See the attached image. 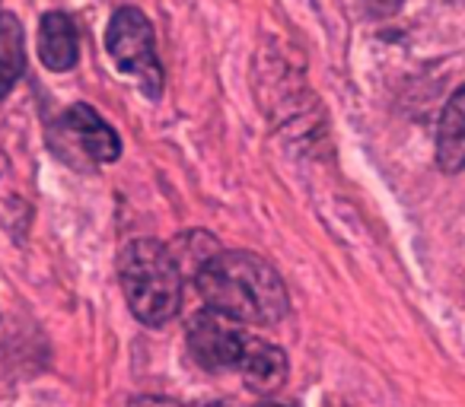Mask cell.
I'll return each instance as SVG.
<instances>
[{
  "mask_svg": "<svg viewBox=\"0 0 465 407\" xmlns=\"http://www.w3.org/2000/svg\"><path fill=\"white\" fill-rule=\"evenodd\" d=\"M207 309L240 325H278L291 309V296L278 267L255 252H217L194 274Z\"/></svg>",
  "mask_w": 465,
  "mask_h": 407,
  "instance_id": "6da1fadb",
  "label": "cell"
},
{
  "mask_svg": "<svg viewBox=\"0 0 465 407\" xmlns=\"http://www.w3.org/2000/svg\"><path fill=\"white\" fill-rule=\"evenodd\" d=\"M118 280L141 325L163 328L179 315L182 267L169 246L156 239H131L118 255Z\"/></svg>",
  "mask_w": 465,
  "mask_h": 407,
  "instance_id": "7a4b0ae2",
  "label": "cell"
},
{
  "mask_svg": "<svg viewBox=\"0 0 465 407\" xmlns=\"http://www.w3.org/2000/svg\"><path fill=\"white\" fill-rule=\"evenodd\" d=\"M105 52L122 73L137 80L141 92L156 102L163 96V64L156 58L153 23L137 7H118L105 26Z\"/></svg>",
  "mask_w": 465,
  "mask_h": 407,
  "instance_id": "3957f363",
  "label": "cell"
},
{
  "mask_svg": "<svg viewBox=\"0 0 465 407\" xmlns=\"http://www.w3.org/2000/svg\"><path fill=\"white\" fill-rule=\"evenodd\" d=\"M48 143L61 160L77 169L103 166V162H115L122 156V137L86 102H74L61 115V121L48 134Z\"/></svg>",
  "mask_w": 465,
  "mask_h": 407,
  "instance_id": "277c9868",
  "label": "cell"
},
{
  "mask_svg": "<svg viewBox=\"0 0 465 407\" xmlns=\"http://www.w3.org/2000/svg\"><path fill=\"white\" fill-rule=\"evenodd\" d=\"M246 341L249 334L240 328V322L213 309L198 312L188 325V354L207 373H230L240 366Z\"/></svg>",
  "mask_w": 465,
  "mask_h": 407,
  "instance_id": "5b68a950",
  "label": "cell"
},
{
  "mask_svg": "<svg viewBox=\"0 0 465 407\" xmlns=\"http://www.w3.org/2000/svg\"><path fill=\"white\" fill-rule=\"evenodd\" d=\"M236 373L242 375L249 392L255 394H272L278 392L287 382V373H291V363H287V354L272 341H262V337L249 334L246 350L240 356V366Z\"/></svg>",
  "mask_w": 465,
  "mask_h": 407,
  "instance_id": "8992f818",
  "label": "cell"
},
{
  "mask_svg": "<svg viewBox=\"0 0 465 407\" xmlns=\"http://www.w3.org/2000/svg\"><path fill=\"white\" fill-rule=\"evenodd\" d=\"M80 54V42H77V26L67 14L52 10V14L42 16L39 23V58L42 64L52 73H64L74 71Z\"/></svg>",
  "mask_w": 465,
  "mask_h": 407,
  "instance_id": "52a82bcc",
  "label": "cell"
},
{
  "mask_svg": "<svg viewBox=\"0 0 465 407\" xmlns=\"http://www.w3.org/2000/svg\"><path fill=\"white\" fill-rule=\"evenodd\" d=\"M437 166L446 175H459L465 169V83L446 102L437 124Z\"/></svg>",
  "mask_w": 465,
  "mask_h": 407,
  "instance_id": "ba28073f",
  "label": "cell"
},
{
  "mask_svg": "<svg viewBox=\"0 0 465 407\" xmlns=\"http://www.w3.org/2000/svg\"><path fill=\"white\" fill-rule=\"evenodd\" d=\"M26 71V33L14 14L0 10V102L16 90Z\"/></svg>",
  "mask_w": 465,
  "mask_h": 407,
  "instance_id": "9c48e42d",
  "label": "cell"
},
{
  "mask_svg": "<svg viewBox=\"0 0 465 407\" xmlns=\"http://www.w3.org/2000/svg\"><path fill=\"white\" fill-rule=\"evenodd\" d=\"M363 4H367V10L373 16H392V14H399L405 0H363Z\"/></svg>",
  "mask_w": 465,
  "mask_h": 407,
  "instance_id": "30bf717a",
  "label": "cell"
},
{
  "mask_svg": "<svg viewBox=\"0 0 465 407\" xmlns=\"http://www.w3.org/2000/svg\"><path fill=\"white\" fill-rule=\"evenodd\" d=\"M128 407H182V404L179 401L160 398V394H141V398H134Z\"/></svg>",
  "mask_w": 465,
  "mask_h": 407,
  "instance_id": "8fae6325",
  "label": "cell"
},
{
  "mask_svg": "<svg viewBox=\"0 0 465 407\" xmlns=\"http://www.w3.org/2000/svg\"><path fill=\"white\" fill-rule=\"evenodd\" d=\"M259 407H293V404H278V401H265V404H259Z\"/></svg>",
  "mask_w": 465,
  "mask_h": 407,
  "instance_id": "7c38bea8",
  "label": "cell"
}]
</instances>
